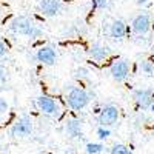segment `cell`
Wrapping results in <instances>:
<instances>
[{
    "label": "cell",
    "instance_id": "6da1fadb",
    "mask_svg": "<svg viewBox=\"0 0 154 154\" xmlns=\"http://www.w3.org/2000/svg\"><path fill=\"white\" fill-rule=\"evenodd\" d=\"M9 31L19 34V35H25V37H29V38H37V37H42L43 31L42 28L35 25L29 17L26 16H17L9 22Z\"/></svg>",
    "mask_w": 154,
    "mask_h": 154
},
{
    "label": "cell",
    "instance_id": "7a4b0ae2",
    "mask_svg": "<svg viewBox=\"0 0 154 154\" xmlns=\"http://www.w3.org/2000/svg\"><path fill=\"white\" fill-rule=\"evenodd\" d=\"M65 99H66L68 106L72 111H82V109H85L89 102L93 100V97L89 96L88 89L80 88V86H72V85H69Z\"/></svg>",
    "mask_w": 154,
    "mask_h": 154
},
{
    "label": "cell",
    "instance_id": "3957f363",
    "mask_svg": "<svg viewBox=\"0 0 154 154\" xmlns=\"http://www.w3.org/2000/svg\"><path fill=\"white\" fill-rule=\"evenodd\" d=\"M119 116H120L119 106H116L112 103H108V105L100 108V112L97 114V122L102 128H109V126L117 123Z\"/></svg>",
    "mask_w": 154,
    "mask_h": 154
},
{
    "label": "cell",
    "instance_id": "277c9868",
    "mask_svg": "<svg viewBox=\"0 0 154 154\" xmlns=\"http://www.w3.org/2000/svg\"><path fill=\"white\" fill-rule=\"evenodd\" d=\"M35 106L38 108V111H42L46 116H51V117H60L62 114L59 102L46 94H42L35 99Z\"/></svg>",
    "mask_w": 154,
    "mask_h": 154
},
{
    "label": "cell",
    "instance_id": "5b68a950",
    "mask_svg": "<svg viewBox=\"0 0 154 154\" xmlns=\"http://www.w3.org/2000/svg\"><path fill=\"white\" fill-rule=\"evenodd\" d=\"M32 128H34L32 119L28 114H22L20 117L12 123L11 134L14 137H19V139H25V137H29L32 134Z\"/></svg>",
    "mask_w": 154,
    "mask_h": 154
},
{
    "label": "cell",
    "instance_id": "8992f818",
    "mask_svg": "<svg viewBox=\"0 0 154 154\" xmlns=\"http://www.w3.org/2000/svg\"><path fill=\"white\" fill-rule=\"evenodd\" d=\"M131 72V63L130 60L126 59H120V60H116L111 68H109V74H111V79L117 83H123L128 75Z\"/></svg>",
    "mask_w": 154,
    "mask_h": 154
},
{
    "label": "cell",
    "instance_id": "52a82bcc",
    "mask_svg": "<svg viewBox=\"0 0 154 154\" xmlns=\"http://www.w3.org/2000/svg\"><path fill=\"white\" fill-rule=\"evenodd\" d=\"M151 25H152L151 16L148 14V12H140V14H137L133 19L131 29L137 35H146L149 32V29H151Z\"/></svg>",
    "mask_w": 154,
    "mask_h": 154
},
{
    "label": "cell",
    "instance_id": "ba28073f",
    "mask_svg": "<svg viewBox=\"0 0 154 154\" xmlns=\"http://www.w3.org/2000/svg\"><path fill=\"white\" fill-rule=\"evenodd\" d=\"M154 93L149 88H137L133 91V100L139 109H148L149 105L154 102Z\"/></svg>",
    "mask_w": 154,
    "mask_h": 154
},
{
    "label": "cell",
    "instance_id": "9c48e42d",
    "mask_svg": "<svg viewBox=\"0 0 154 154\" xmlns=\"http://www.w3.org/2000/svg\"><path fill=\"white\" fill-rule=\"evenodd\" d=\"M37 8L45 17H56L62 12V2L60 0H38Z\"/></svg>",
    "mask_w": 154,
    "mask_h": 154
},
{
    "label": "cell",
    "instance_id": "30bf717a",
    "mask_svg": "<svg viewBox=\"0 0 154 154\" xmlns=\"http://www.w3.org/2000/svg\"><path fill=\"white\" fill-rule=\"evenodd\" d=\"M35 59L37 62L43 63V65H54L57 62V51L53 46H40L35 51Z\"/></svg>",
    "mask_w": 154,
    "mask_h": 154
},
{
    "label": "cell",
    "instance_id": "8fae6325",
    "mask_svg": "<svg viewBox=\"0 0 154 154\" xmlns=\"http://www.w3.org/2000/svg\"><path fill=\"white\" fill-rule=\"evenodd\" d=\"M65 133L69 139H80L83 136V122L77 117H69L65 123Z\"/></svg>",
    "mask_w": 154,
    "mask_h": 154
},
{
    "label": "cell",
    "instance_id": "7c38bea8",
    "mask_svg": "<svg viewBox=\"0 0 154 154\" xmlns=\"http://www.w3.org/2000/svg\"><path fill=\"white\" fill-rule=\"evenodd\" d=\"M128 32V26L126 23L122 20V19H117V20H112V23L109 25V29H108V34L109 37L116 38V40H120L123 38Z\"/></svg>",
    "mask_w": 154,
    "mask_h": 154
},
{
    "label": "cell",
    "instance_id": "4fadbf2b",
    "mask_svg": "<svg viewBox=\"0 0 154 154\" xmlns=\"http://www.w3.org/2000/svg\"><path fill=\"white\" fill-rule=\"evenodd\" d=\"M89 56L97 62H102V60H106L111 56V49H109V46H106L103 43H93L91 48H89Z\"/></svg>",
    "mask_w": 154,
    "mask_h": 154
},
{
    "label": "cell",
    "instance_id": "5bb4252c",
    "mask_svg": "<svg viewBox=\"0 0 154 154\" xmlns=\"http://www.w3.org/2000/svg\"><path fill=\"white\" fill-rule=\"evenodd\" d=\"M105 151V145L100 142H88L85 145V152L86 154H102Z\"/></svg>",
    "mask_w": 154,
    "mask_h": 154
},
{
    "label": "cell",
    "instance_id": "9a60e30c",
    "mask_svg": "<svg viewBox=\"0 0 154 154\" xmlns=\"http://www.w3.org/2000/svg\"><path fill=\"white\" fill-rule=\"evenodd\" d=\"M139 66H140V71H142L145 75H152L154 74V65L149 60H142L139 63Z\"/></svg>",
    "mask_w": 154,
    "mask_h": 154
},
{
    "label": "cell",
    "instance_id": "2e32d148",
    "mask_svg": "<svg viewBox=\"0 0 154 154\" xmlns=\"http://www.w3.org/2000/svg\"><path fill=\"white\" fill-rule=\"evenodd\" d=\"M109 154H131V151L123 143H114L109 149Z\"/></svg>",
    "mask_w": 154,
    "mask_h": 154
},
{
    "label": "cell",
    "instance_id": "e0dca14e",
    "mask_svg": "<svg viewBox=\"0 0 154 154\" xmlns=\"http://www.w3.org/2000/svg\"><path fill=\"white\" fill-rule=\"evenodd\" d=\"M88 75H89V71L86 68H83V66L77 68L74 71V77H75L77 80H85V79H88Z\"/></svg>",
    "mask_w": 154,
    "mask_h": 154
},
{
    "label": "cell",
    "instance_id": "ac0fdd59",
    "mask_svg": "<svg viewBox=\"0 0 154 154\" xmlns=\"http://www.w3.org/2000/svg\"><path fill=\"white\" fill-rule=\"evenodd\" d=\"M109 136H111V130H109V128H102V126L97 128V137H99L100 140H105V139H108Z\"/></svg>",
    "mask_w": 154,
    "mask_h": 154
},
{
    "label": "cell",
    "instance_id": "d6986e66",
    "mask_svg": "<svg viewBox=\"0 0 154 154\" xmlns=\"http://www.w3.org/2000/svg\"><path fill=\"white\" fill-rule=\"evenodd\" d=\"M93 5L97 9H106L109 6V0H93Z\"/></svg>",
    "mask_w": 154,
    "mask_h": 154
},
{
    "label": "cell",
    "instance_id": "ffe728a7",
    "mask_svg": "<svg viewBox=\"0 0 154 154\" xmlns=\"http://www.w3.org/2000/svg\"><path fill=\"white\" fill-rule=\"evenodd\" d=\"M8 108H9L8 102H6L5 99H2V97H0V114H5V112L8 111Z\"/></svg>",
    "mask_w": 154,
    "mask_h": 154
},
{
    "label": "cell",
    "instance_id": "44dd1931",
    "mask_svg": "<svg viewBox=\"0 0 154 154\" xmlns=\"http://www.w3.org/2000/svg\"><path fill=\"white\" fill-rule=\"evenodd\" d=\"M6 53H8V46L3 43V40H0V59L5 57V56H6Z\"/></svg>",
    "mask_w": 154,
    "mask_h": 154
},
{
    "label": "cell",
    "instance_id": "7402d4cb",
    "mask_svg": "<svg viewBox=\"0 0 154 154\" xmlns=\"http://www.w3.org/2000/svg\"><path fill=\"white\" fill-rule=\"evenodd\" d=\"M5 80H6V71L2 65H0V83H3Z\"/></svg>",
    "mask_w": 154,
    "mask_h": 154
},
{
    "label": "cell",
    "instance_id": "603a6c76",
    "mask_svg": "<svg viewBox=\"0 0 154 154\" xmlns=\"http://www.w3.org/2000/svg\"><path fill=\"white\" fill-rule=\"evenodd\" d=\"M136 3H137L139 6H145V5L149 3V0H136Z\"/></svg>",
    "mask_w": 154,
    "mask_h": 154
},
{
    "label": "cell",
    "instance_id": "cb8c5ba5",
    "mask_svg": "<svg viewBox=\"0 0 154 154\" xmlns=\"http://www.w3.org/2000/svg\"><path fill=\"white\" fill-rule=\"evenodd\" d=\"M148 109H149V111H151V114L154 116V102H152V103L149 105V108H148Z\"/></svg>",
    "mask_w": 154,
    "mask_h": 154
},
{
    "label": "cell",
    "instance_id": "d4e9b609",
    "mask_svg": "<svg viewBox=\"0 0 154 154\" xmlns=\"http://www.w3.org/2000/svg\"><path fill=\"white\" fill-rule=\"evenodd\" d=\"M65 154H74V152H72V151H71V149H69V151H66V152H65Z\"/></svg>",
    "mask_w": 154,
    "mask_h": 154
},
{
    "label": "cell",
    "instance_id": "484cf974",
    "mask_svg": "<svg viewBox=\"0 0 154 154\" xmlns=\"http://www.w3.org/2000/svg\"><path fill=\"white\" fill-rule=\"evenodd\" d=\"M151 54H152V56H154V46H152V48H151Z\"/></svg>",
    "mask_w": 154,
    "mask_h": 154
}]
</instances>
